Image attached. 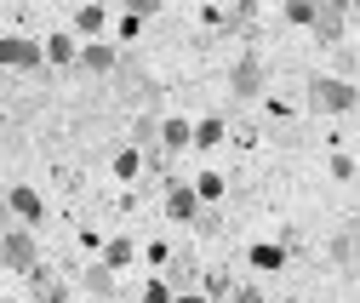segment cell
Masks as SVG:
<instances>
[{
    "label": "cell",
    "instance_id": "cell-22",
    "mask_svg": "<svg viewBox=\"0 0 360 303\" xmlns=\"http://www.w3.org/2000/svg\"><path fill=\"white\" fill-rule=\"evenodd\" d=\"M138 166H143V160L131 155V149H126V155H115V172H120V178H131V172H138Z\"/></svg>",
    "mask_w": 360,
    "mask_h": 303
},
{
    "label": "cell",
    "instance_id": "cell-14",
    "mask_svg": "<svg viewBox=\"0 0 360 303\" xmlns=\"http://www.w3.org/2000/svg\"><path fill=\"white\" fill-rule=\"evenodd\" d=\"M29 286H34V297H40V303H63V286L52 281V269H46V264L29 275Z\"/></svg>",
    "mask_w": 360,
    "mask_h": 303
},
{
    "label": "cell",
    "instance_id": "cell-17",
    "mask_svg": "<svg viewBox=\"0 0 360 303\" xmlns=\"http://www.w3.org/2000/svg\"><path fill=\"white\" fill-rule=\"evenodd\" d=\"M281 264H286L281 246H252V269H281Z\"/></svg>",
    "mask_w": 360,
    "mask_h": 303
},
{
    "label": "cell",
    "instance_id": "cell-11",
    "mask_svg": "<svg viewBox=\"0 0 360 303\" xmlns=\"http://www.w3.org/2000/svg\"><path fill=\"white\" fill-rule=\"evenodd\" d=\"M160 143H166V155H177V149H195V126L172 115V120L160 126Z\"/></svg>",
    "mask_w": 360,
    "mask_h": 303
},
{
    "label": "cell",
    "instance_id": "cell-18",
    "mask_svg": "<svg viewBox=\"0 0 360 303\" xmlns=\"http://www.w3.org/2000/svg\"><path fill=\"white\" fill-rule=\"evenodd\" d=\"M75 29H80V34H98V29H103V6H80V12H75Z\"/></svg>",
    "mask_w": 360,
    "mask_h": 303
},
{
    "label": "cell",
    "instance_id": "cell-8",
    "mask_svg": "<svg viewBox=\"0 0 360 303\" xmlns=\"http://www.w3.org/2000/svg\"><path fill=\"white\" fill-rule=\"evenodd\" d=\"M40 212H46V206H40L34 189H23V183L6 189V218H12V224H40Z\"/></svg>",
    "mask_w": 360,
    "mask_h": 303
},
{
    "label": "cell",
    "instance_id": "cell-19",
    "mask_svg": "<svg viewBox=\"0 0 360 303\" xmlns=\"http://www.w3.org/2000/svg\"><path fill=\"white\" fill-rule=\"evenodd\" d=\"M103 264L126 269V264H131V240H109V246H103Z\"/></svg>",
    "mask_w": 360,
    "mask_h": 303
},
{
    "label": "cell",
    "instance_id": "cell-12",
    "mask_svg": "<svg viewBox=\"0 0 360 303\" xmlns=\"http://www.w3.org/2000/svg\"><path fill=\"white\" fill-rule=\"evenodd\" d=\"M46 58H52L58 69H75V63H80V52H75V34H69V29L46 40Z\"/></svg>",
    "mask_w": 360,
    "mask_h": 303
},
{
    "label": "cell",
    "instance_id": "cell-2",
    "mask_svg": "<svg viewBox=\"0 0 360 303\" xmlns=\"http://www.w3.org/2000/svg\"><path fill=\"white\" fill-rule=\"evenodd\" d=\"M0 63H6L12 75H34L40 63H52V58H46V40H29V34H6V40H0Z\"/></svg>",
    "mask_w": 360,
    "mask_h": 303
},
{
    "label": "cell",
    "instance_id": "cell-4",
    "mask_svg": "<svg viewBox=\"0 0 360 303\" xmlns=\"http://www.w3.org/2000/svg\"><path fill=\"white\" fill-rule=\"evenodd\" d=\"M343 23H349V0H321L314 40H321V46H338V40H343Z\"/></svg>",
    "mask_w": 360,
    "mask_h": 303
},
{
    "label": "cell",
    "instance_id": "cell-21",
    "mask_svg": "<svg viewBox=\"0 0 360 303\" xmlns=\"http://www.w3.org/2000/svg\"><path fill=\"white\" fill-rule=\"evenodd\" d=\"M195 189H200V195H206V200H217V195H223V178H217V172H206V178H200V183H195Z\"/></svg>",
    "mask_w": 360,
    "mask_h": 303
},
{
    "label": "cell",
    "instance_id": "cell-15",
    "mask_svg": "<svg viewBox=\"0 0 360 303\" xmlns=\"http://www.w3.org/2000/svg\"><path fill=\"white\" fill-rule=\"evenodd\" d=\"M314 18H321V0H286V23L314 29Z\"/></svg>",
    "mask_w": 360,
    "mask_h": 303
},
{
    "label": "cell",
    "instance_id": "cell-1",
    "mask_svg": "<svg viewBox=\"0 0 360 303\" xmlns=\"http://www.w3.org/2000/svg\"><path fill=\"white\" fill-rule=\"evenodd\" d=\"M303 98H309V109H314V115H349V109H360L354 86H349L343 75H314Z\"/></svg>",
    "mask_w": 360,
    "mask_h": 303
},
{
    "label": "cell",
    "instance_id": "cell-25",
    "mask_svg": "<svg viewBox=\"0 0 360 303\" xmlns=\"http://www.w3.org/2000/svg\"><path fill=\"white\" fill-rule=\"evenodd\" d=\"M349 275H354V281H360V257H354V269H349Z\"/></svg>",
    "mask_w": 360,
    "mask_h": 303
},
{
    "label": "cell",
    "instance_id": "cell-16",
    "mask_svg": "<svg viewBox=\"0 0 360 303\" xmlns=\"http://www.w3.org/2000/svg\"><path fill=\"white\" fill-rule=\"evenodd\" d=\"M217 138H223V120H217V115H206V120L195 126V149H212Z\"/></svg>",
    "mask_w": 360,
    "mask_h": 303
},
{
    "label": "cell",
    "instance_id": "cell-13",
    "mask_svg": "<svg viewBox=\"0 0 360 303\" xmlns=\"http://www.w3.org/2000/svg\"><path fill=\"white\" fill-rule=\"evenodd\" d=\"M160 126H166V120H155V115H138V120H131V143L160 149Z\"/></svg>",
    "mask_w": 360,
    "mask_h": 303
},
{
    "label": "cell",
    "instance_id": "cell-26",
    "mask_svg": "<svg viewBox=\"0 0 360 303\" xmlns=\"http://www.w3.org/2000/svg\"><path fill=\"white\" fill-rule=\"evenodd\" d=\"M349 12H360V0H349Z\"/></svg>",
    "mask_w": 360,
    "mask_h": 303
},
{
    "label": "cell",
    "instance_id": "cell-23",
    "mask_svg": "<svg viewBox=\"0 0 360 303\" xmlns=\"http://www.w3.org/2000/svg\"><path fill=\"white\" fill-rule=\"evenodd\" d=\"M126 12H138V18H155V12H160V0H126Z\"/></svg>",
    "mask_w": 360,
    "mask_h": 303
},
{
    "label": "cell",
    "instance_id": "cell-20",
    "mask_svg": "<svg viewBox=\"0 0 360 303\" xmlns=\"http://www.w3.org/2000/svg\"><path fill=\"white\" fill-rule=\"evenodd\" d=\"M143 303H177V292H172L166 281H149V286H143Z\"/></svg>",
    "mask_w": 360,
    "mask_h": 303
},
{
    "label": "cell",
    "instance_id": "cell-3",
    "mask_svg": "<svg viewBox=\"0 0 360 303\" xmlns=\"http://www.w3.org/2000/svg\"><path fill=\"white\" fill-rule=\"evenodd\" d=\"M0 257H6L12 275H34V269H40V246H34V235L18 229V224L6 229V240H0Z\"/></svg>",
    "mask_w": 360,
    "mask_h": 303
},
{
    "label": "cell",
    "instance_id": "cell-5",
    "mask_svg": "<svg viewBox=\"0 0 360 303\" xmlns=\"http://www.w3.org/2000/svg\"><path fill=\"white\" fill-rule=\"evenodd\" d=\"M200 200H206V195H200L195 183H166V212H172L177 224H195V218H200Z\"/></svg>",
    "mask_w": 360,
    "mask_h": 303
},
{
    "label": "cell",
    "instance_id": "cell-9",
    "mask_svg": "<svg viewBox=\"0 0 360 303\" xmlns=\"http://www.w3.org/2000/svg\"><path fill=\"white\" fill-rule=\"evenodd\" d=\"M80 69H86V75H115V69H120V52L103 46V40H92V46L80 52Z\"/></svg>",
    "mask_w": 360,
    "mask_h": 303
},
{
    "label": "cell",
    "instance_id": "cell-24",
    "mask_svg": "<svg viewBox=\"0 0 360 303\" xmlns=\"http://www.w3.org/2000/svg\"><path fill=\"white\" fill-rule=\"evenodd\" d=\"M177 303H206V297L200 292H177Z\"/></svg>",
    "mask_w": 360,
    "mask_h": 303
},
{
    "label": "cell",
    "instance_id": "cell-10",
    "mask_svg": "<svg viewBox=\"0 0 360 303\" xmlns=\"http://www.w3.org/2000/svg\"><path fill=\"white\" fill-rule=\"evenodd\" d=\"M80 292L115 297V264H86V269H80Z\"/></svg>",
    "mask_w": 360,
    "mask_h": 303
},
{
    "label": "cell",
    "instance_id": "cell-7",
    "mask_svg": "<svg viewBox=\"0 0 360 303\" xmlns=\"http://www.w3.org/2000/svg\"><path fill=\"white\" fill-rule=\"evenodd\" d=\"M229 92H235V98H240V103H246V98H257V92H263V63H257V58H252V52H246V58H240V63H235V69H229Z\"/></svg>",
    "mask_w": 360,
    "mask_h": 303
},
{
    "label": "cell",
    "instance_id": "cell-6",
    "mask_svg": "<svg viewBox=\"0 0 360 303\" xmlns=\"http://www.w3.org/2000/svg\"><path fill=\"white\" fill-rule=\"evenodd\" d=\"M115 92H120V103H126V98H131V103H155V86L143 80L138 63H120V69H115Z\"/></svg>",
    "mask_w": 360,
    "mask_h": 303
}]
</instances>
